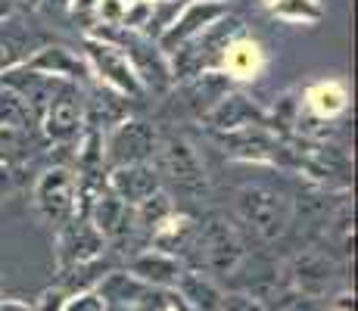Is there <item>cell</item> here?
Returning <instances> with one entry per match:
<instances>
[{"mask_svg":"<svg viewBox=\"0 0 358 311\" xmlns=\"http://www.w3.org/2000/svg\"><path fill=\"white\" fill-rule=\"evenodd\" d=\"M29 153V137L25 131H13V128H0V162Z\"/></svg>","mask_w":358,"mask_h":311,"instance_id":"obj_19","label":"cell"},{"mask_svg":"<svg viewBox=\"0 0 358 311\" xmlns=\"http://www.w3.org/2000/svg\"><path fill=\"white\" fill-rule=\"evenodd\" d=\"M122 115H125V103L115 100L113 94L97 91L91 100V122L94 124H119Z\"/></svg>","mask_w":358,"mask_h":311,"instance_id":"obj_16","label":"cell"},{"mask_svg":"<svg viewBox=\"0 0 358 311\" xmlns=\"http://www.w3.org/2000/svg\"><path fill=\"white\" fill-rule=\"evenodd\" d=\"M187 255L199 268V274L231 277V271L240 268V261H243V243H240V233L234 231V224L222 212H209L190 227Z\"/></svg>","mask_w":358,"mask_h":311,"instance_id":"obj_1","label":"cell"},{"mask_svg":"<svg viewBox=\"0 0 358 311\" xmlns=\"http://www.w3.org/2000/svg\"><path fill=\"white\" fill-rule=\"evenodd\" d=\"M10 187H13V168H10V162H0V196H3Z\"/></svg>","mask_w":358,"mask_h":311,"instance_id":"obj_24","label":"cell"},{"mask_svg":"<svg viewBox=\"0 0 358 311\" xmlns=\"http://www.w3.org/2000/svg\"><path fill=\"white\" fill-rule=\"evenodd\" d=\"M103 252V233L87 221H72L63 231L59 240V255H63V265H87L91 259H97Z\"/></svg>","mask_w":358,"mask_h":311,"instance_id":"obj_8","label":"cell"},{"mask_svg":"<svg viewBox=\"0 0 358 311\" xmlns=\"http://www.w3.org/2000/svg\"><path fill=\"white\" fill-rule=\"evenodd\" d=\"M209 122L215 124V128H240V124L262 122V113L246 96H224V100H218V106L212 109Z\"/></svg>","mask_w":358,"mask_h":311,"instance_id":"obj_11","label":"cell"},{"mask_svg":"<svg viewBox=\"0 0 358 311\" xmlns=\"http://www.w3.org/2000/svg\"><path fill=\"white\" fill-rule=\"evenodd\" d=\"M131 271L137 274V277L150 280V283H159V287H165V283H178V277H181V265H178L171 255H159V252H150V255H141L137 261H131Z\"/></svg>","mask_w":358,"mask_h":311,"instance_id":"obj_12","label":"cell"},{"mask_svg":"<svg viewBox=\"0 0 358 311\" xmlns=\"http://www.w3.org/2000/svg\"><path fill=\"white\" fill-rule=\"evenodd\" d=\"M0 13H6V0H0Z\"/></svg>","mask_w":358,"mask_h":311,"instance_id":"obj_27","label":"cell"},{"mask_svg":"<svg viewBox=\"0 0 358 311\" xmlns=\"http://www.w3.org/2000/svg\"><path fill=\"white\" fill-rule=\"evenodd\" d=\"M274 311H321V305H318V299H312V296L287 289V293L274 296Z\"/></svg>","mask_w":358,"mask_h":311,"instance_id":"obj_21","label":"cell"},{"mask_svg":"<svg viewBox=\"0 0 358 311\" xmlns=\"http://www.w3.org/2000/svg\"><path fill=\"white\" fill-rule=\"evenodd\" d=\"M113 190L122 203H137L150 199L156 190H159V175L150 165H122V168L113 171Z\"/></svg>","mask_w":358,"mask_h":311,"instance_id":"obj_9","label":"cell"},{"mask_svg":"<svg viewBox=\"0 0 358 311\" xmlns=\"http://www.w3.org/2000/svg\"><path fill=\"white\" fill-rule=\"evenodd\" d=\"M103 296L115 305H131V302L141 299V287L128 277V274H113L106 283H103Z\"/></svg>","mask_w":358,"mask_h":311,"instance_id":"obj_17","label":"cell"},{"mask_svg":"<svg viewBox=\"0 0 358 311\" xmlns=\"http://www.w3.org/2000/svg\"><path fill=\"white\" fill-rule=\"evenodd\" d=\"M69 311H103V308H100V302L94 299V296H85V299H78Z\"/></svg>","mask_w":358,"mask_h":311,"instance_id":"obj_25","label":"cell"},{"mask_svg":"<svg viewBox=\"0 0 358 311\" xmlns=\"http://www.w3.org/2000/svg\"><path fill=\"white\" fill-rule=\"evenodd\" d=\"M0 311H29V308L19 305V302H0Z\"/></svg>","mask_w":358,"mask_h":311,"instance_id":"obj_26","label":"cell"},{"mask_svg":"<svg viewBox=\"0 0 358 311\" xmlns=\"http://www.w3.org/2000/svg\"><path fill=\"white\" fill-rule=\"evenodd\" d=\"M156 153H159V171L156 175H162L165 181L175 184L178 193H184V196H203L209 190L203 162H199L196 150L184 137H169Z\"/></svg>","mask_w":358,"mask_h":311,"instance_id":"obj_3","label":"cell"},{"mask_svg":"<svg viewBox=\"0 0 358 311\" xmlns=\"http://www.w3.org/2000/svg\"><path fill=\"white\" fill-rule=\"evenodd\" d=\"M218 311H265V305L256 302V299H250V296L234 293V296H224L222 305H218Z\"/></svg>","mask_w":358,"mask_h":311,"instance_id":"obj_23","label":"cell"},{"mask_svg":"<svg viewBox=\"0 0 358 311\" xmlns=\"http://www.w3.org/2000/svg\"><path fill=\"white\" fill-rule=\"evenodd\" d=\"M237 215L265 243H274L287 233L293 221V205L280 190L265 184H246L237 190Z\"/></svg>","mask_w":358,"mask_h":311,"instance_id":"obj_2","label":"cell"},{"mask_svg":"<svg viewBox=\"0 0 358 311\" xmlns=\"http://www.w3.org/2000/svg\"><path fill=\"white\" fill-rule=\"evenodd\" d=\"M334 277H336V268L324 252H302L293 265L296 293H306L312 299H321L334 287Z\"/></svg>","mask_w":358,"mask_h":311,"instance_id":"obj_6","label":"cell"},{"mask_svg":"<svg viewBox=\"0 0 358 311\" xmlns=\"http://www.w3.org/2000/svg\"><path fill=\"white\" fill-rule=\"evenodd\" d=\"M218 13H222V6H218V3H209V6H196V10L190 13V16H187V19H184V22H181V29H175V31L169 34V44H171V41H175V38H184V34H190V31H194L199 22H206V19L218 16Z\"/></svg>","mask_w":358,"mask_h":311,"instance_id":"obj_22","label":"cell"},{"mask_svg":"<svg viewBox=\"0 0 358 311\" xmlns=\"http://www.w3.org/2000/svg\"><path fill=\"white\" fill-rule=\"evenodd\" d=\"M38 68H50L53 75L57 72H78V62L69 57L66 50H44L31 62V72H38Z\"/></svg>","mask_w":358,"mask_h":311,"instance_id":"obj_20","label":"cell"},{"mask_svg":"<svg viewBox=\"0 0 358 311\" xmlns=\"http://www.w3.org/2000/svg\"><path fill=\"white\" fill-rule=\"evenodd\" d=\"M31 109L25 106V100L13 91L0 94V128H13V131H29L31 128Z\"/></svg>","mask_w":358,"mask_h":311,"instance_id":"obj_15","label":"cell"},{"mask_svg":"<svg viewBox=\"0 0 358 311\" xmlns=\"http://www.w3.org/2000/svg\"><path fill=\"white\" fill-rule=\"evenodd\" d=\"M178 289H181L184 299L196 311H218V305L224 299V293L206 274H181L178 277Z\"/></svg>","mask_w":358,"mask_h":311,"instance_id":"obj_10","label":"cell"},{"mask_svg":"<svg viewBox=\"0 0 358 311\" xmlns=\"http://www.w3.org/2000/svg\"><path fill=\"white\" fill-rule=\"evenodd\" d=\"M125 218H128V205L119 196H100L97 205H94V221H97L94 227L100 233H109V237L128 233L131 227H125Z\"/></svg>","mask_w":358,"mask_h":311,"instance_id":"obj_13","label":"cell"},{"mask_svg":"<svg viewBox=\"0 0 358 311\" xmlns=\"http://www.w3.org/2000/svg\"><path fill=\"white\" fill-rule=\"evenodd\" d=\"M38 209L50 224H66L75 212V181L66 168H50L38 184Z\"/></svg>","mask_w":358,"mask_h":311,"instance_id":"obj_5","label":"cell"},{"mask_svg":"<svg viewBox=\"0 0 358 311\" xmlns=\"http://www.w3.org/2000/svg\"><path fill=\"white\" fill-rule=\"evenodd\" d=\"M91 53H94V59H97V66L103 68V75H109V78L119 87H125L128 94H137L134 75H131V68L125 66V59H122L119 53L109 50V47H91Z\"/></svg>","mask_w":358,"mask_h":311,"instance_id":"obj_14","label":"cell"},{"mask_svg":"<svg viewBox=\"0 0 358 311\" xmlns=\"http://www.w3.org/2000/svg\"><path fill=\"white\" fill-rule=\"evenodd\" d=\"M169 212H171L169 196H162V193H153L150 199H143V203H141L137 221H141L143 227H156V224H162V221L169 218Z\"/></svg>","mask_w":358,"mask_h":311,"instance_id":"obj_18","label":"cell"},{"mask_svg":"<svg viewBox=\"0 0 358 311\" xmlns=\"http://www.w3.org/2000/svg\"><path fill=\"white\" fill-rule=\"evenodd\" d=\"M159 150L153 124L147 122H122L109 140V162L115 168L122 165H143L150 156Z\"/></svg>","mask_w":358,"mask_h":311,"instance_id":"obj_4","label":"cell"},{"mask_svg":"<svg viewBox=\"0 0 358 311\" xmlns=\"http://www.w3.org/2000/svg\"><path fill=\"white\" fill-rule=\"evenodd\" d=\"M81 124V96L72 87L59 85V91L53 94L50 106L44 113V128L53 140H69Z\"/></svg>","mask_w":358,"mask_h":311,"instance_id":"obj_7","label":"cell"}]
</instances>
